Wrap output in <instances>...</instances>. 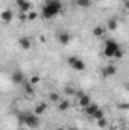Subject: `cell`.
Wrapping results in <instances>:
<instances>
[{
    "label": "cell",
    "instance_id": "cell-16",
    "mask_svg": "<svg viewBox=\"0 0 129 130\" xmlns=\"http://www.w3.org/2000/svg\"><path fill=\"white\" fill-rule=\"evenodd\" d=\"M105 30H106V29H105L103 26H96V27L93 29V35H94L96 38H102V36L105 35Z\"/></svg>",
    "mask_w": 129,
    "mask_h": 130
},
{
    "label": "cell",
    "instance_id": "cell-2",
    "mask_svg": "<svg viewBox=\"0 0 129 130\" xmlns=\"http://www.w3.org/2000/svg\"><path fill=\"white\" fill-rule=\"evenodd\" d=\"M105 58H114V59H122L123 58V48L120 47V44L115 39H106L103 44V50H102Z\"/></svg>",
    "mask_w": 129,
    "mask_h": 130
},
{
    "label": "cell",
    "instance_id": "cell-9",
    "mask_svg": "<svg viewBox=\"0 0 129 130\" xmlns=\"http://www.w3.org/2000/svg\"><path fill=\"white\" fill-rule=\"evenodd\" d=\"M99 109H100V107L97 106L96 103H93V101H91V103H90L88 106H85L82 110H84V113H85V115H88L90 118H93V117L96 115V112L99 110Z\"/></svg>",
    "mask_w": 129,
    "mask_h": 130
},
{
    "label": "cell",
    "instance_id": "cell-26",
    "mask_svg": "<svg viewBox=\"0 0 129 130\" xmlns=\"http://www.w3.org/2000/svg\"><path fill=\"white\" fill-rule=\"evenodd\" d=\"M58 130H73V129H58Z\"/></svg>",
    "mask_w": 129,
    "mask_h": 130
},
{
    "label": "cell",
    "instance_id": "cell-18",
    "mask_svg": "<svg viewBox=\"0 0 129 130\" xmlns=\"http://www.w3.org/2000/svg\"><path fill=\"white\" fill-rule=\"evenodd\" d=\"M117 26H119V23H117L115 18H109V20L106 21V29H109V30H115Z\"/></svg>",
    "mask_w": 129,
    "mask_h": 130
},
{
    "label": "cell",
    "instance_id": "cell-7",
    "mask_svg": "<svg viewBox=\"0 0 129 130\" xmlns=\"http://www.w3.org/2000/svg\"><path fill=\"white\" fill-rule=\"evenodd\" d=\"M71 39H73V36H71V33L70 32H62L58 33V41H59V44H62V45H68L70 42H71Z\"/></svg>",
    "mask_w": 129,
    "mask_h": 130
},
{
    "label": "cell",
    "instance_id": "cell-25",
    "mask_svg": "<svg viewBox=\"0 0 129 130\" xmlns=\"http://www.w3.org/2000/svg\"><path fill=\"white\" fill-rule=\"evenodd\" d=\"M123 5H125V8L129 11V0H125V3H123Z\"/></svg>",
    "mask_w": 129,
    "mask_h": 130
},
{
    "label": "cell",
    "instance_id": "cell-6",
    "mask_svg": "<svg viewBox=\"0 0 129 130\" xmlns=\"http://www.w3.org/2000/svg\"><path fill=\"white\" fill-rule=\"evenodd\" d=\"M11 79H12V83H15V85H23V83L26 82L24 73H23L21 70H14L12 74H11Z\"/></svg>",
    "mask_w": 129,
    "mask_h": 130
},
{
    "label": "cell",
    "instance_id": "cell-11",
    "mask_svg": "<svg viewBox=\"0 0 129 130\" xmlns=\"http://www.w3.org/2000/svg\"><path fill=\"white\" fill-rule=\"evenodd\" d=\"M21 86H23V92H24V95L32 97L33 94H35V88H33V83L31 82V80H26Z\"/></svg>",
    "mask_w": 129,
    "mask_h": 130
},
{
    "label": "cell",
    "instance_id": "cell-3",
    "mask_svg": "<svg viewBox=\"0 0 129 130\" xmlns=\"http://www.w3.org/2000/svg\"><path fill=\"white\" fill-rule=\"evenodd\" d=\"M18 123L28 129H36L40 126V118L35 112H23L18 115Z\"/></svg>",
    "mask_w": 129,
    "mask_h": 130
},
{
    "label": "cell",
    "instance_id": "cell-5",
    "mask_svg": "<svg viewBox=\"0 0 129 130\" xmlns=\"http://www.w3.org/2000/svg\"><path fill=\"white\" fill-rule=\"evenodd\" d=\"M117 74V67L112 64L109 65H105L103 68H102V77L103 79H109V77H114Z\"/></svg>",
    "mask_w": 129,
    "mask_h": 130
},
{
    "label": "cell",
    "instance_id": "cell-1",
    "mask_svg": "<svg viewBox=\"0 0 129 130\" xmlns=\"http://www.w3.org/2000/svg\"><path fill=\"white\" fill-rule=\"evenodd\" d=\"M62 12V2L61 0H46L41 8V17L44 20H52Z\"/></svg>",
    "mask_w": 129,
    "mask_h": 130
},
{
    "label": "cell",
    "instance_id": "cell-10",
    "mask_svg": "<svg viewBox=\"0 0 129 130\" xmlns=\"http://www.w3.org/2000/svg\"><path fill=\"white\" fill-rule=\"evenodd\" d=\"M91 103V98H90V95L88 94H84V92H79L78 94V104L84 109L85 106H88Z\"/></svg>",
    "mask_w": 129,
    "mask_h": 130
},
{
    "label": "cell",
    "instance_id": "cell-21",
    "mask_svg": "<svg viewBox=\"0 0 129 130\" xmlns=\"http://www.w3.org/2000/svg\"><path fill=\"white\" fill-rule=\"evenodd\" d=\"M36 17H38V14H36L35 11H31V12H28V20H29V21H33V20H36Z\"/></svg>",
    "mask_w": 129,
    "mask_h": 130
},
{
    "label": "cell",
    "instance_id": "cell-27",
    "mask_svg": "<svg viewBox=\"0 0 129 130\" xmlns=\"http://www.w3.org/2000/svg\"><path fill=\"white\" fill-rule=\"evenodd\" d=\"M100 2H106V0H100Z\"/></svg>",
    "mask_w": 129,
    "mask_h": 130
},
{
    "label": "cell",
    "instance_id": "cell-19",
    "mask_svg": "<svg viewBox=\"0 0 129 130\" xmlns=\"http://www.w3.org/2000/svg\"><path fill=\"white\" fill-rule=\"evenodd\" d=\"M49 101H52V103H59V101H61V95H59L58 92H50V94H49Z\"/></svg>",
    "mask_w": 129,
    "mask_h": 130
},
{
    "label": "cell",
    "instance_id": "cell-8",
    "mask_svg": "<svg viewBox=\"0 0 129 130\" xmlns=\"http://www.w3.org/2000/svg\"><path fill=\"white\" fill-rule=\"evenodd\" d=\"M15 5H17V8L20 9V12H31V8H32V5H31V2L29 0H15Z\"/></svg>",
    "mask_w": 129,
    "mask_h": 130
},
{
    "label": "cell",
    "instance_id": "cell-20",
    "mask_svg": "<svg viewBox=\"0 0 129 130\" xmlns=\"http://www.w3.org/2000/svg\"><path fill=\"white\" fill-rule=\"evenodd\" d=\"M96 123H97V126H99L100 129H105V127L108 126V121H106V118H105V117H103V118H100V120H97Z\"/></svg>",
    "mask_w": 129,
    "mask_h": 130
},
{
    "label": "cell",
    "instance_id": "cell-24",
    "mask_svg": "<svg viewBox=\"0 0 129 130\" xmlns=\"http://www.w3.org/2000/svg\"><path fill=\"white\" fill-rule=\"evenodd\" d=\"M65 92H67V94H74V89H71V88H65Z\"/></svg>",
    "mask_w": 129,
    "mask_h": 130
},
{
    "label": "cell",
    "instance_id": "cell-23",
    "mask_svg": "<svg viewBox=\"0 0 129 130\" xmlns=\"http://www.w3.org/2000/svg\"><path fill=\"white\" fill-rule=\"evenodd\" d=\"M29 80H31L33 85H35V83H38V82H40V77H38V76H33L32 79H29Z\"/></svg>",
    "mask_w": 129,
    "mask_h": 130
},
{
    "label": "cell",
    "instance_id": "cell-22",
    "mask_svg": "<svg viewBox=\"0 0 129 130\" xmlns=\"http://www.w3.org/2000/svg\"><path fill=\"white\" fill-rule=\"evenodd\" d=\"M103 117H105V113H103V110H102V109H99V110H97L96 112V115H94V117H93V120H100V118H103Z\"/></svg>",
    "mask_w": 129,
    "mask_h": 130
},
{
    "label": "cell",
    "instance_id": "cell-13",
    "mask_svg": "<svg viewBox=\"0 0 129 130\" xmlns=\"http://www.w3.org/2000/svg\"><path fill=\"white\" fill-rule=\"evenodd\" d=\"M46 110H47V103L41 101V103H36V104H35V109H33V112H35L38 117H40V115H43Z\"/></svg>",
    "mask_w": 129,
    "mask_h": 130
},
{
    "label": "cell",
    "instance_id": "cell-12",
    "mask_svg": "<svg viewBox=\"0 0 129 130\" xmlns=\"http://www.w3.org/2000/svg\"><path fill=\"white\" fill-rule=\"evenodd\" d=\"M18 45H20L23 50H31L32 42H31V39H29L28 36H21V38L18 39Z\"/></svg>",
    "mask_w": 129,
    "mask_h": 130
},
{
    "label": "cell",
    "instance_id": "cell-14",
    "mask_svg": "<svg viewBox=\"0 0 129 130\" xmlns=\"http://www.w3.org/2000/svg\"><path fill=\"white\" fill-rule=\"evenodd\" d=\"M2 21L3 23H9V21H12V17H14V14H12V9H5L3 12H2Z\"/></svg>",
    "mask_w": 129,
    "mask_h": 130
},
{
    "label": "cell",
    "instance_id": "cell-4",
    "mask_svg": "<svg viewBox=\"0 0 129 130\" xmlns=\"http://www.w3.org/2000/svg\"><path fill=\"white\" fill-rule=\"evenodd\" d=\"M67 64H68L70 68H73L74 71H79V73H82V71L87 70L85 61H84L82 58H79V56H70V58L67 59Z\"/></svg>",
    "mask_w": 129,
    "mask_h": 130
},
{
    "label": "cell",
    "instance_id": "cell-15",
    "mask_svg": "<svg viewBox=\"0 0 129 130\" xmlns=\"http://www.w3.org/2000/svg\"><path fill=\"white\" fill-rule=\"evenodd\" d=\"M93 0H74V5L78 8H90Z\"/></svg>",
    "mask_w": 129,
    "mask_h": 130
},
{
    "label": "cell",
    "instance_id": "cell-28",
    "mask_svg": "<svg viewBox=\"0 0 129 130\" xmlns=\"http://www.w3.org/2000/svg\"><path fill=\"white\" fill-rule=\"evenodd\" d=\"M17 130H21V129H17Z\"/></svg>",
    "mask_w": 129,
    "mask_h": 130
},
{
    "label": "cell",
    "instance_id": "cell-17",
    "mask_svg": "<svg viewBox=\"0 0 129 130\" xmlns=\"http://www.w3.org/2000/svg\"><path fill=\"white\" fill-rule=\"evenodd\" d=\"M68 107H70V101H68V100H61V101L58 103V110H61V112L68 110Z\"/></svg>",
    "mask_w": 129,
    "mask_h": 130
}]
</instances>
